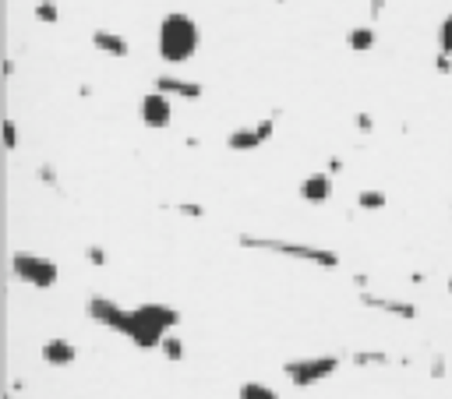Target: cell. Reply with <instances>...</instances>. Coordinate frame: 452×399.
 Segmentation results:
<instances>
[{
    "label": "cell",
    "instance_id": "cell-2",
    "mask_svg": "<svg viewBox=\"0 0 452 399\" xmlns=\"http://www.w3.org/2000/svg\"><path fill=\"white\" fill-rule=\"evenodd\" d=\"M198 46H201V28H198L194 18L174 11V14H167V18L159 21V57H163L167 64H184V60H191V57L198 53Z\"/></svg>",
    "mask_w": 452,
    "mask_h": 399
},
{
    "label": "cell",
    "instance_id": "cell-23",
    "mask_svg": "<svg viewBox=\"0 0 452 399\" xmlns=\"http://www.w3.org/2000/svg\"><path fill=\"white\" fill-rule=\"evenodd\" d=\"M438 71H442V75H449V71H452V64H449V57H446V53L438 57Z\"/></svg>",
    "mask_w": 452,
    "mask_h": 399
},
{
    "label": "cell",
    "instance_id": "cell-24",
    "mask_svg": "<svg viewBox=\"0 0 452 399\" xmlns=\"http://www.w3.org/2000/svg\"><path fill=\"white\" fill-rule=\"evenodd\" d=\"M382 11H385V0H371V14H374V18H378V14H382Z\"/></svg>",
    "mask_w": 452,
    "mask_h": 399
},
{
    "label": "cell",
    "instance_id": "cell-4",
    "mask_svg": "<svg viewBox=\"0 0 452 399\" xmlns=\"http://www.w3.org/2000/svg\"><path fill=\"white\" fill-rule=\"evenodd\" d=\"M14 272H18L21 283L39 287V290L53 287L57 276H61V272H57V262H50V258H43V255H28V251H14Z\"/></svg>",
    "mask_w": 452,
    "mask_h": 399
},
{
    "label": "cell",
    "instance_id": "cell-22",
    "mask_svg": "<svg viewBox=\"0 0 452 399\" xmlns=\"http://www.w3.org/2000/svg\"><path fill=\"white\" fill-rule=\"evenodd\" d=\"M357 127H361V131H371V117H367V113H357Z\"/></svg>",
    "mask_w": 452,
    "mask_h": 399
},
{
    "label": "cell",
    "instance_id": "cell-5",
    "mask_svg": "<svg viewBox=\"0 0 452 399\" xmlns=\"http://www.w3.org/2000/svg\"><path fill=\"white\" fill-rule=\"evenodd\" d=\"M272 131H275L272 117L258 120V124H248V127H237V131L226 138V149H233V152H251V149H262V145L272 138Z\"/></svg>",
    "mask_w": 452,
    "mask_h": 399
},
{
    "label": "cell",
    "instance_id": "cell-12",
    "mask_svg": "<svg viewBox=\"0 0 452 399\" xmlns=\"http://www.w3.org/2000/svg\"><path fill=\"white\" fill-rule=\"evenodd\" d=\"M156 92H177L184 100H198L201 96V82H187V78H174V75H159L156 78Z\"/></svg>",
    "mask_w": 452,
    "mask_h": 399
},
{
    "label": "cell",
    "instance_id": "cell-8",
    "mask_svg": "<svg viewBox=\"0 0 452 399\" xmlns=\"http://www.w3.org/2000/svg\"><path fill=\"white\" fill-rule=\"evenodd\" d=\"M300 198L311 201V205H325V201L332 198V181H329V174H311V177H304V181H300Z\"/></svg>",
    "mask_w": 452,
    "mask_h": 399
},
{
    "label": "cell",
    "instance_id": "cell-15",
    "mask_svg": "<svg viewBox=\"0 0 452 399\" xmlns=\"http://www.w3.org/2000/svg\"><path fill=\"white\" fill-rule=\"evenodd\" d=\"M357 205L367 208V212H378V208H385V191H374V188H371V191H361V195H357Z\"/></svg>",
    "mask_w": 452,
    "mask_h": 399
},
{
    "label": "cell",
    "instance_id": "cell-3",
    "mask_svg": "<svg viewBox=\"0 0 452 399\" xmlns=\"http://www.w3.org/2000/svg\"><path fill=\"white\" fill-rule=\"evenodd\" d=\"M340 368V357L336 353H322V357H300V361H290L283 368V375L297 385V389H308V385H318L325 382L329 375H336Z\"/></svg>",
    "mask_w": 452,
    "mask_h": 399
},
{
    "label": "cell",
    "instance_id": "cell-7",
    "mask_svg": "<svg viewBox=\"0 0 452 399\" xmlns=\"http://www.w3.org/2000/svg\"><path fill=\"white\" fill-rule=\"evenodd\" d=\"M89 314H92V321H99V325L120 332V329H124V314H127V307L113 304L110 297H92L89 300Z\"/></svg>",
    "mask_w": 452,
    "mask_h": 399
},
{
    "label": "cell",
    "instance_id": "cell-14",
    "mask_svg": "<svg viewBox=\"0 0 452 399\" xmlns=\"http://www.w3.org/2000/svg\"><path fill=\"white\" fill-rule=\"evenodd\" d=\"M237 399H279V396H275V389H269L266 382H244Z\"/></svg>",
    "mask_w": 452,
    "mask_h": 399
},
{
    "label": "cell",
    "instance_id": "cell-13",
    "mask_svg": "<svg viewBox=\"0 0 452 399\" xmlns=\"http://www.w3.org/2000/svg\"><path fill=\"white\" fill-rule=\"evenodd\" d=\"M347 46H350V50H357V53L371 50V46H374V28H371V25H357V28H350Z\"/></svg>",
    "mask_w": 452,
    "mask_h": 399
},
{
    "label": "cell",
    "instance_id": "cell-10",
    "mask_svg": "<svg viewBox=\"0 0 452 399\" xmlns=\"http://www.w3.org/2000/svg\"><path fill=\"white\" fill-rule=\"evenodd\" d=\"M266 248H272V251H283V255H297V258H308V262H318V265H336V255H332V251H322V248H300V244H275V240H269Z\"/></svg>",
    "mask_w": 452,
    "mask_h": 399
},
{
    "label": "cell",
    "instance_id": "cell-18",
    "mask_svg": "<svg viewBox=\"0 0 452 399\" xmlns=\"http://www.w3.org/2000/svg\"><path fill=\"white\" fill-rule=\"evenodd\" d=\"M159 350H163V357H167V361H181V357H184V343L177 339V336H167Z\"/></svg>",
    "mask_w": 452,
    "mask_h": 399
},
{
    "label": "cell",
    "instance_id": "cell-11",
    "mask_svg": "<svg viewBox=\"0 0 452 399\" xmlns=\"http://www.w3.org/2000/svg\"><path fill=\"white\" fill-rule=\"evenodd\" d=\"M92 46L103 50V53H110V57H127V53H131L127 39L117 36V32H106V28H95V32H92Z\"/></svg>",
    "mask_w": 452,
    "mask_h": 399
},
{
    "label": "cell",
    "instance_id": "cell-6",
    "mask_svg": "<svg viewBox=\"0 0 452 399\" xmlns=\"http://www.w3.org/2000/svg\"><path fill=\"white\" fill-rule=\"evenodd\" d=\"M138 117H142L145 127L159 131V127H167L174 120V106H170V100L163 92H145L142 102H138Z\"/></svg>",
    "mask_w": 452,
    "mask_h": 399
},
{
    "label": "cell",
    "instance_id": "cell-20",
    "mask_svg": "<svg viewBox=\"0 0 452 399\" xmlns=\"http://www.w3.org/2000/svg\"><path fill=\"white\" fill-rule=\"evenodd\" d=\"M181 212H184V216H201V205H191V201H184Z\"/></svg>",
    "mask_w": 452,
    "mask_h": 399
},
{
    "label": "cell",
    "instance_id": "cell-16",
    "mask_svg": "<svg viewBox=\"0 0 452 399\" xmlns=\"http://www.w3.org/2000/svg\"><path fill=\"white\" fill-rule=\"evenodd\" d=\"M36 18L46 21V25H53V21H61V11H57L53 0H39V4H36Z\"/></svg>",
    "mask_w": 452,
    "mask_h": 399
},
{
    "label": "cell",
    "instance_id": "cell-25",
    "mask_svg": "<svg viewBox=\"0 0 452 399\" xmlns=\"http://www.w3.org/2000/svg\"><path fill=\"white\" fill-rule=\"evenodd\" d=\"M449 290H452V280H449Z\"/></svg>",
    "mask_w": 452,
    "mask_h": 399
},
{
    "label": "cell",
    "instance_id": "cell-1",
    "mask_svg": "<svg viewBox=\"0 0 452 399\" xmlns=\"http://www.w3.org/2000/svg\"><path fill=\"white\" fill-rule=\"evenodd\" d=\"M177 321H181V311H177V307L149 300V304L127 307L120 336H127L138 350H156V346H163V339L170 336V329H174Z\"/></svg>",
    "mask_w": 452,
    "mask_h": 399
},
{
    "label": "cell",
    "instance_id": "cell-21",
    "mask_svg": "<svg viewBox=\"0 0 452 399\" xmlns=\"http://www.w3.org/2000/svg\"><path fill=\"white\" fill-rule=\"evenodd\" d=\"M89 258H92V265H103L106 255H103V248H89Z\"/></svg>",
    "mask_w": 452,
    "mask_h": 399
},
{
    "label": "cell",
    "instance_id": "cell-9",
    "mask_svg": "<svg viewBox=\"0 0 452 399\" xmlns=\"http://www.w3.org/2000/svg\"><path fill=\"white\" fill-rule=\"evenodd\" d=\"M75 357H78L75 346H71L68 339H61V336L43 343V361H46L50 368H68V364H75Z\"/></svg>",
    "mask_w": 452,
    "mask_h": 399
},
{
    "label": "cell",
    "instance_id": "cell-19",
    "mask_svg": "<svg viewBox=\"0 0 452 399\" xmlns=\"http://www.w3.org/2000/svg\"><path fill=\"white\" fill-rule=\"evenodd\" d=\"M4 145L18 149V127H14V120H4Z\"/></svg>",
    "mask_w": 452,
    "mask_h": 399
},
{
    "label": "cell",
    "instance_id": "cell-17",
    "mask_svg": "<svg viewBox=\"0 0 452 399\" xmlns=\"http://www.w3.org/2000/svg\"><path fill=\"white\" fill-rule=\"evenodd\" d=\"M438 46H442V53L452 57V14L442 18V28H438Z\"/></svg>",
    "mask_w": 452,
    "mask_h": 399
}]
</instances>
